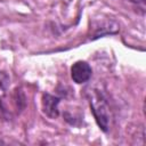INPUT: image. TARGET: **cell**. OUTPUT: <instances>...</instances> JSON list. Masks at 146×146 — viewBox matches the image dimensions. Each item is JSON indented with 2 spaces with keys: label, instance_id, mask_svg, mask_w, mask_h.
<instances>
[{
  "label": "cell",
  "instance_id": "4",
  "mask_svg": "<svg viewBox=\"0 0 146 146\" xmlns=\"http://www.w3.org/2000/svg\"><path fill=\"white\" fill-rule=\"evenodd\" d=\"M9 76L5 72H0V98L6 95V91L9 87Z\"/></svg>",
  "mask_w": 146,
  "mask_h": 146
},
{
  "label": "cell",
  "instance_id": "3",
  "mask_svg": "<svg viewBox=\"0 0 146 146\" xmlns=\"http://www.w3.org/2000/svg\"><path fill=\"white\" fill-rule=\"evenodd\" d=\"M59 100L60 99L58 97H55L50 94H43V96H42V111L50 119H56L59 115V111H58Z\"/></svg>",
  "mask_w": 146,
  "mask_h": 146
},
{
  "label": "cell",
  "instance_id": "6",
  "mask_svg": "<svg viewBox=\"0 0 146 146\" xmlns=\"http://www.w3.org/2000/svg\"><path fill=\"white\" fill-rule=\"evenodd\" d=\"M0 144H2V145H3V144H5V141H3L2 139H0Z\"/></svg>",
  "mask_w": 146,
  "mask_h": 146
},
{
  "label": "cell",
  "instance_id": "2",
  "mask_svg": "<svg viewBox=\"0 0 146 146\" xmlns=\"http://www.w3.org/2000/svg\"><path fill=\"white\" fill-rule=\"evenodd\" d=\"M91 74H92V70L87 62L78 60L71 67V76L75 83L81 84L87 82L91 78Z\"/></svg>",
  "mask_w": 146,
  "mask_h": 146
},
{
  "label": "cell",
  "instance_id": "1",
  "mask_svg": "<svg viewBox=\"0 0 146 146\" xmlns=\"http://www.w3.org/2000/svg\"><path fill=\"white\" fill-rule=\"evenodd\" d=\"M86 91H87L86 96L89 100L90 108L92 111V114L95 116V120L98 127L104 132H107L111 129V123H112V117H113L107 99L105 98L103 92L98 89L89 88Z\"/></svg>",
  "mask_w": 146,
  "mask_h": 146
},
{
  "label": "cell",
  "instance_id": "5",
  "mask_svg": "<svg viewBox=\"0 0 146 146\" xmlns=\"http://www.w3.org/2000/svg\"><path fill=\"white\" fill-rule=\"evenodd\" d=\"M127 1H129L131 3H135V5H139V6H141L143 9L145 8V0H127Z\"/></svg>",
  "mask_w": 146,
  "mask_h": 146
}]
</instances>
